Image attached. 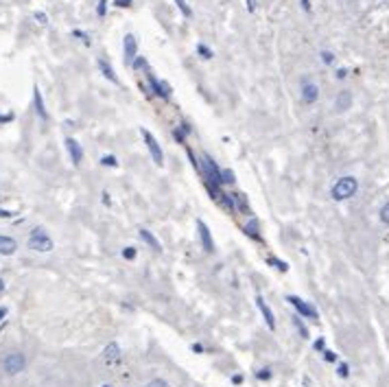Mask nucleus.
Masks as SVG:
<instances>
[{
  "mask_svg": "<svg viewBox=\"0 0 389 387\" xmlns=\"http://www.w3.org/2000/svg\"><path fill=\"white\" fill-rule=\"evenodd\" d=\"M123 256H125V258H134V256H136V249L134 247H127V249H123Z\"/></svg>",
  "mask_w": 389,
  "mask_h": 387,
  "instance_id": "obj_29",
  "label": "nucleus"
},
{
  "mask_svg": "<svg viewBox=\"0 0 389 387\" xmlns=\"http://www.w3.org/2000/svg\"><path fill=\"white\" fill-rule=\"evenodd\" d=\"M321 59H324V64H332V62H335V55H332L330 50H324V52H321Z\"/></svg>",
  "mask_w": 389,
  "mask_h": 387,
  "instance_id": "obj_24",
  "label": "nucleus"
},
{
  "mask_svg": "<svg viewBox=\"0 0 389 387\" xmlns=\"http://www.w3.org/2000/svg\"><path fill=\"white\" fill-rule=\"evenodd\" d=\"M35 20H37L39 24H46V22H48V18H46L44 13H35Z\"/></svg>",
  "mask_w": 389,
  "mask_h": 387,
  "instance_id": "obj_31",
  "label": "nucleus"
},
{
  "mask_svg": "<svg viewBox=\"0 0 389 387\" xmlns=\"http://www.w3.org/2000/svg\"><path fill=\"white\" fill-rule=\"evenodd\" d=\"M197 228H199V239L203 243V249H206V252H212V249H214V241H212V234H210L208 226L199 219V221H197Z\"/></svg>",
  "mask_w": 389,
  "mask_h": 387,
  "instance_id": "obj_8",
  "label": "nucleus"
},
{
  "mask_svg": "<svg viewBox=\"0 0 389 387\" xmlns=\"http://www.w3.org/2000/svg\"><path fill=\"white\" fill-rule=\"evenodd\" d=\"M302 7H304V11H311V0H302Z\"/></svg>",
  "mask_w": 389,
  "mask_h": 387,
  "instance_id": "obj_34",
  "label": "nucleus"
},
{
  "mask_svg": "<svg viewBox=\"0 0 389 387\" xmlns=\"http://www.w3.org/2000/svg\"><path fill=\"white\" fill-rule=\"evenodd\" d=\"M339 376H344V378L348 376V365H346V363H341V365H339Z\"/></svg>",
  "mask_w": 389,
  "mask_h": 387,
  "instance_id": "obj_33",
  "label": "nucleus"
},
{
  "mask_svg": "<svg viewBox=\"0 0 389 387\" xmlns=\"http://www.w3.org/2000/svg\"><path fill=\"white\" fill-rule=\"evenodd\" d=\"M66 147H68V153H70V157H72V162L77 164H81V160H83V149H81V144H79L75 138H68L66 140Z\"/></svg>",
  "mask_w": 389,
  "mask_h": 387,
  "instance_id": "obj_9",
  "label": "nucleus"
},
{
  "mask_svg": "<svg viewBox=\"0 0 389 387\" xmlns=\"http://www.w3.org/2000/svg\"><path fill=\"white\" fill-rule=\"evenodd\" d=\"M16 247H18V243L11 236H0V254L3 256H11L16 252Z\"/></svg>",
  "mask_w": 389,
  "mask_h": 387,
  "instance_id": "obj_14",
  "label": "nucleus"
},
{
  "mask_svg": "<svg viewBox=\"0 0 389 387\" xmlns=\"http://www.w3.org/2000/svg\"><path fill=\"white\" fill-rule=\"evenodd\" d=\"M346 75H348V70H344V68H341V70H337V77H339V79H344Z\"/></svg>",
  "mask_w": 389,
  "mask_h": 387,
  "instance_id": "obj_36",
  "label": "nucleus"
},
{
  "mask_svg": "<svg viewBox=\"0 0 389 387\" xmlns=\"http://www.w3.org/2000/svg\"><path fill=\"white\" fill-rule=\"evenodd\" d=\"M114 3H116V7H125V9L131 7V0H114Z\"/></svg>",
  "mask_w": 389,
  "mask_h": 387,
  "instance_id": "obj_32",
  "label": "nucleus"
},
{
  "mask_svg": "<svg viewBox=\"0 0 389 387\" xmlns=\"http://www.w3.org/2000/svg\"><path fill=\"white\" fill-rule=\"evenodd\" d=\"M3 289H5V282H3V280H0V291H3Z\"/></svg>",
  "mask_w": 389,
  "mask_h": 387,
  "instance_id": "obj_41",
  "label": "nucleus"
},
{
  "mask_svg": "<svg viewBox=\"0 0 389 387\" xmlns=\"http://www.w3.org/2000/svg\"><path fill=\"white\" fill-rule=\"evenodd\" d=\"M147 387H149V385H147Z\"/></svg>",
  "mask_w": 389,
  "mask_h": 387,
  "instance_id": "obj_43",
  "label": "nucleus"
},
{
  "mask_svg": "<svg viewBox=\"0 0 389 387\" xmlns=\"http://www.w3.org/2000/svg\"><path fill=\"white\" fill-rule=\"evenodd\" d=\"M98 68H101V72H103V75L109 79L112 83H118V77L114 75V70H112V66H109L107 62H105V59H98Z\"/></svg>",
  "mask_w": 389,
  "mask_h": 387,
  "instance_id": "obj_17",
  "label": "nucleus"
},
{
  "mask_svg": "<svg viewBox=\"0 0 389 387\" xmlns=\"http://www.w3.org/2000/svg\"><path fill=\"white\" fill-rule=\"evenodd\" d=\"M140 239H142L144 243H147V245H149L151 249H155V252H160V249H162V247H160V241H157L155 236L151 234L147 228H140Z\"/></svg>",
  "mask_w": 389,
  "mask_h": 387,
  "instance_id": "obj_16",
  "label": "nucleus"
},
{
  "mask_svg": "<svg viewBox=\"0 0 389 387\" xmlns=\"http://www.w3.org/2000/svg\"><path fill=\"white\" fill-rule=\"evenodd\" d=\"M197 50L201 52V57H203V59H210V57H212V50H210L206 44H199V46H197Z\"/></svg>",
  "mask_w": 389,
  "mask_h": 387,
  "instance_id": "obj_21",
  "label": "nucleus"
},
{
  "mask_svg": "<svg viewBox=\"0 0 389 387\" xmlns=\"http://www.w3.org/2000/svg\"><path fill=\"white\" fill-rule=\"evenodd\" d=\"M105 3H107V0H98V7H96V11H98V16H105Z\"/></svg>",
  "mask_w": 389,
  "mask_h": 387,
  "instance_id": "obj_30",
  "label": "nucleus"
},
{
  "mask_svg": "<svg viewBox=\"0 0 389 387\" xmlns=\"http://www.w3.org/2000/svg\"><path fill=\"white\" fill-rule=\"evenodd\" d=\"M357 190H359V180L352 175H346V177H341V180L335 182L330 195H332L335 201H346V199H350V197L357 195Z\"/></svg>",
  "mask_w": 389,
  "mask_h": 387,
  "instance_id": "obj_1",
  "label": "nucleus"
},
{
  "mask_svg": "<svg viewBox=\"0 0 389 387\" xmlns=\"http://www.w3.org/2000/svg\"><path fill=\"white\" fill-rule=\"evenodd\" d=\"M123 46H125V62L131 64L138 57V42H136V37L131 35V33H127V35H125Z\"/></svg>",
  "mask_w": 389,
  "mask_h": 387,
  "instance_id": "obj_7",
  "label": "nucleus"
},
{
  "mask_svg": "<svg viewBox=\"0 0 389 387\" xmlns=\"http://www.w3.org/2000/svg\"><path fill=\"white\" fill-rule=\"evenodd\" d=\"M142 138H144V142H147V147L151 151V157H153V162L157 164V167H162L164 164V153H162V149H160V144H157V140L153 138V134H151L149 129H142Z\"/></svg>",
  "mask_w": 389,
  "mask_h": 387,
  "instance_id": "obj_4",
  "label": "nucleus"
},
{
  "mask_svg": "<svg viewBox=\"0 0 389 387\" xmlns=\"http://www.w3.org/2000/svg\"><path fill=\"white\" fill-rule=\"evenodd\" d=\"M256 228H258V223H256V221H252V223H249V226L245 228V232H249L252 236H258V234H256Z\"/></svg>",
  "mask_w": 389,
  "mask_h": 387,
  "instance_id": "obj_28",
  "label": "nucleus"
},
{
  "mask_svg": "<svg viewBox=\"0 0 389 387\" xmlns=\"http://www.w3.org/2000/svg\"><path fill=\"white\" fill-rule=\"evenodd\" d=\"M105 363H114V361H118L121 359V348H118V344L116 341H112V344L105 348Z\"/></svg>",
  "mask_w": 389,
  "mask_h": 387,
  "instance_id": "obj_15",
  "label": "nucleus"
},
{
  "mask_svg": "<svg viewBox=\"0 0 389 387\" xmlns=\"http://www.w3.org/2000/svg\"><path fill=\"white\" fill-rule=\"evenodd\" d=\"M175 5L180 7V11H182V13H184V16H186V18H190V16H193V9H190V7L186 5V0H175Z\"/></svg>",
  "mask_w": 389,
  "mask_h": 387,
  "instance_id": "obj_19",
  "label": "nucleus"
},
{
  "mask_svg": "<svg viewBox=\"0 0 389 387\" xmlns=\"http://www.w3.org/2000/svg\"><path fill=\"white\" fill-rule=\"evenodd\" d=\"M13 212H9V210H3V208H0V216H5V219H7V216H11Z\"/></svg>",
  "mask_w": 389,
  "mask_h": 387,
  "instance_id": "obj_35",
  "label": "nucleus"
},
{
  "mask_svg": "<svg viewBox=\"0 0 389 387\" xmlns=\"http://www.w3.org/2000/svg\"><path fill=\"white\" fill-rule=\"evenodd\" d=\"M289 302H291V304L298 308V313L302 315V317H311V319H317V311H315V308L311 306V304H306L304 300H300L298 295H289L287 298Z\"/></svg>",
  "mask_w": 389,
  "mask_h": 387,
  "instance_id": "obj_5",
  "label": "nucleus"
},
{
  "mask_svg": "<svg viewBox=\"0 0 389 387\" xmlns=\"http://www.w3.org/2000/svg\"><path fill=\"white\" fill-rule=\"evenodd\" d=\"M103 387H109V385H103Z\"/></svg>",
  "mask_w": 389,
  "mask_h": 387,
  "instance_id": "obj_42",
  "label": "nucleus"
},
{
  "mask_svg": "<svg viewBox=\"0 0 389 387\" xmlns=\"http://www.w3.org/2000/svg\"><path fill=\"white\" fill-rule=\"evenodd\" d=\"M335 107H337V112H346L348 107H352V94H350V92H348V90L339 92L337 101H335Z\"/></svg>",
  "mask_w": 389,
  "mask_h": 387,
  "instance_id": "obj_11",
  "label": "nucleus"
},
{
  "mask_svg": "<svg viewBox=\"0 0 389 387\" xmlns=\"http://www.w3.org/2000/svg\"><path fill=\"white\" fill-rule=\"evenodd\" d=\"M131 64H134V68H136V70H138V68H144V66H147V62H144L142 57H136Z\"/></svg>",
  "mask_w": 389,
  "mask_h": 387,
  "instance_id": "obj_27",
  "label": "nucleus"
},
{
  "mask_svg": "<svg viewBox=\"0 0 389 387\" xmlns=\"http://www.w3.org/2000/svg\"><path fill=\"white\" fill-rule=\"evenodd\" d=\"M302 98H304V103H308V105H313L315 101L319 98V88L315 83H311V81H302Z\"/></svg>",
  "mask_w": 389,
  "mask_h": 387,
  "instance_id": "obj_6",
  "label": "nucleus"
},
{
  "mask_svg": "<svg viewBox=\"0 0 389 387\" xmlns=\"http://www.w3.org/2000/svg\"><path fill=\"white\" fill-rule=\"evenodd\" d=\"M5 315H7V308H5V306H0V319H3Z\"/></svg>",
  "mask_w": 389,
  "mask_h": 387,
  "instance_id": "obj_40",
  "label": "nucleus"
},
{
  "mask_svg": "<svg viewBox=\"0 0 389 387\" xmlns=\"http://www.w3.org/2000/svg\"><path fill=\"white\" fill-rule=\"evenodd\" d=\"M221 182H226V184H232L234 182V173L230 169H226V171H221Z\"/></svg>",
  "mask_w": 389,
  "mask_h": 387,
  "instance_id": "obj_20",
  "label": "nucleus"
},
{
  "mask_svg": "<svg viewBox=\"0 0 389 387\" xmlns=\"http://www.w3.org/2000/svg\"><path fill=\"white\" fill-rule=\"evenodd\" d=\"M256 304H258L260 313L265 315V321H267V326L271 328V330H275V319H273V313H271V308H269V306L265 304V300H262V298H256Z\"/></svg>",
  "mask_w": 389,
  "mask_h": 387,
  "instance_id": "obj_12",
  "label": "nucleus"
},
{
  "mask_svg": "<svg viewBox=\"0 0 389 387\" xmlns=\"http://www.w3.org/2000/svg\"><path fill=\"white\" fill-rule=\"evenodd\" d=\"M293 321H295V326H298V330L302 333V337H308V333H306V328H304V324L298 319V317H293Z\"/></svg>",
  "mask_w": 389,
  "mask_h": 387,
  "instance_id": "obj_25",
  "label": "nucleus"
},
{
  "mask_svg": "<svg viewBox=\"0 0 389 387\" xmlns=\"http://www.w3.org/2000/svg\"><path fill=\"white\" fill-rule=\"evenodd\" d=\"M149 387H169L166 380H162V378H155V380H151Z\"/></svg>",
  "mask_w": 389,
  "mask_h": 387,
  "instance_id": "obj_26",
  "label": "nucleus"
},
{
  "mask_svg": "<svg viewBox=\"0 0 389 387\" xmlns=\"http://www.w3.org/2000/svg\"><path fill=\"white\" fill-rule=\"evenodd\" d=\"M103 164H105V167H107V164H109V167H118V162H116V157L114 155H103V160H101Z\"/></svg>",
  "mask_w": 389,
  "mask_h": 387,
  "instance_id": "obj_23",
  "label": "nucleus"
},
{
  "mask_svg": "<svg viewBox=\"0 0 389 387\" xmlns=\"http://www.w3.org/2000/svg\"><path fill=\"white\" fill-rule=\"evenodd\" d=\"M33 101H35V109H37V116L42 118V121H48V114H46V107H44V101H42V92L35 85L33 88Z\"/></svg>",
  "mask_w": 389,
  "mask_h": 387,
  "instance_id": "obj_13",
  "label": "nucleus"
},
{
  "mask_svg": "<svg viewBox=\"0 0 389 387\" xmlns=\"http://www.w3.org/2000/svg\"><path fill=\"white\" fill-rule=\"evenodd\" d=\"M3 367L7 374H20L26 367V359L22 352H9L3 359Z\"/></svg>",
  "mask_w": 389,
  "mask_h": 387,
  "instance_id": "obj_3",
  "label": "nucleus"
},
{
  "mask_svg": "<svg viewBox=\"0 0 389 387\" xmlns=\"http://www.w3.org/2000/svg\"><path fill=\"white\" fill-rule=\"evenodd\" d=\"M13 114H7V116H0V123H5V121H11Z\"/></svg>",
  "mask_w": 389,
  "mask_h": 387,
  "instance_id": "obj_38",
  "label": "nucleus"
},
{
  "mask_svg": "<svg viewBox=\"0 0 389 387\" xmlns=\"http://www.w3.org/2000/svg\"><path fill=\"white\" fill-rule=\"evenodd\" d=\"M203 160H206V164H208V171H210V175H212V180H214V182H221V171H219V167L214 164V160H210L208 155L203 157Z\"/></svg>",
  "mask_w": 389,
  "mask_h": 387,
  "instance_id": "obj_18",
  "label": "nucleus"
},
{
  "mask_svg": "<svg viewBox=\"0 0 389 387\" xmlns=\"http://www.w3.org/2000/svg\"><path fill=\"white\" fill-rule=\"evenodd\" d=\"M380 221L387 223V226H389V201L385 203L383 208H380Z\"/></svg>",
  "mask_w": 389,
  "mask_h": 387,
  "instance_id": "obj_22",
  "label": "nucleus"
},
{
  "mask_svg": "<svg viewBox=\"0 0 389 387\" xmlns=\"http://www.w3.org/2000/svg\"><path fill=\"white\" fill-rule=\"evenodd\" d=\"M29 247L35 252H50L52 249V239L44 232V228H35L29 236Z\"/></svg>",
  "mask_w": 389,
  "mask_h": 387,
  "instance_id": "obj_2",
  "label": "nucleus"
},
{
  "mask_svg": "<svg viewBox=\"0 0 389 387\" xmlns=\"http://www.w3.org/2000/svg\"><path fill=\"white\" fill-rule=\"evenodd\" d=\"M247 9L254 13V9H256V7H254V0H247Z\"/></svg>",
  "mask_w": 389,
  "mask_h": 387,
  "instance_id": "obj_37",
  "label": "nucleus"
},
{
  "mask_svg": "<svg viewBox=\"0 0 389 387\" xmlns=\"http://www.w3.org/2000/svg\"><path fill=\"white\" fill-rule=\"evenodd\" d=\"M326 361H335V354H332V352H326Z\"/></svg>",
  "mask_w": 389,
  "mask_h": 387,
  "instance_id": "obj_39",
  "label": "nucleus"
},
{
  "mask_svg": "<svg viewBox=\"0 0 389 387\" xmlns=\"http://www.w3.org/2000/svg\"><path fill=\"white\" fill-rule=\"evenodd\" d=\"M149 83H151V88L155 90V94H157V96H162V98H169V96H171V88H169V83L157 81V79H155V77H151V75H149Z\"/></svg>",
  "mask_w": 389,
  "mask_h": 387,
  "instance_id": "obj_10",
  "label": "nucleus"
}]
</instances>
